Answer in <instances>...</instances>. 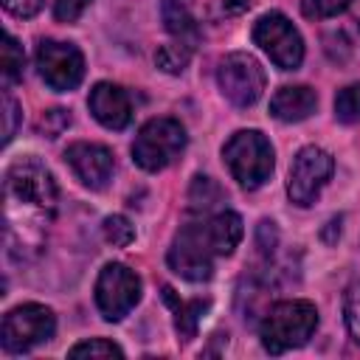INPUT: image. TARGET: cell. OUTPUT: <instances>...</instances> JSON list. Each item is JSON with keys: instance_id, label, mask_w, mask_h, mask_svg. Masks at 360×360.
I'll list each match as a JSON object with an SVG mask.
<instances>
[{"instance_id": "6da1fadb", "label": "cell", "mask_w": 360, "mask_h": 360, "mask_svg": "<svg viewBox=\"0 0 360 360\" xmlns=\"http://www.w3.org/2000/svg\"><path fill=\"white\" fill-rule=\"evenodd\" d=\"M318 326V309L309 301H278L267 309L259 335L270 354H284L304 346Z\"/></svg>"}, {"instance_id": "7a4b0ae2", "label": "cell", "mask_w": 360, "mask_h": 360, "mask_svg": "<svg viewBox=\"0 0 360 360\" xmlns=\"http://www.w3.org/2000/svg\"><path fill=\"white\" fill-rule=\"evenodd\" d=\"M222 158L242 188H259L273 172V146L256 129L233 132L222 149Z\"/></svg>"}, {"instance_id": "3957f363", "label": "cell", "mask_w": 360, "mask_h": 360, "mask_svg": "<svg viewBox=\"0 0 360 360\" xmlns=\"http://www.w3.org/2000/svg\"><path fill=\"white\" fill-rule=\"evenodd\" d=\"M186 149V129L174 118H152L132 141V160L146 172H160Z\"/></svg>"}, {"instance_id": "277c9868", "label": "cell", "mask_w": 360, "mask_h": 360, "mask_svg": "<svg viewBox=\"0 0 360 360\" xmlns=\"http://www.w3.org/2000/svg\"><path fill=\"white\" fill-rule=\"evenodd\" d=\"M253 42L273 59L276 68L281 70H295L304 59V42H301V34L295 31V25L278 14V11H270L264 17L256 20L253 25Z\"/></svg>"}, {"instance_id": "5b68a950", "label": "cell", "mask_w": 360, "mask_h": 360, "mask_svg": "<svg viewBox=\"0 0 360 360\" xmlns=\"http://www.w3.org/2000/svg\"><path fill=\"white\" fill-rule=\"evenodd\" d=\"M6 197L8 202H25L34 208H53L56 183L51 172L37 158H17L6 169Z\"/></svg>"}, {"instance_id": "8992f818", "label": "cell", "mask_w": 360, "mask_h": 360, "mask_svg": "<svg viewBox=\"0 0 360 360\" xmlns=\"http://www.w3.org/2000/svg\"><path fill=\"white\" fill-rule=\"evenodd\" d=\"M214 248L208 242V233H205V225L202 222H194V225H186L177 231L172 248H169V267L188 278V281H205L211 278V270H214Z\"/></svg>"}, {"instance_id": "52a82bcc", "label": "cell", "mask_w": 360, "mask_h": 360, "mask_svg": "<svg viewBox=\"0 0 360 360\" xmlns=\"http://www.w3.org/2000/svg\"><path fill=\"white\" fill-rule=\"evenodd\" d=\"M56 329L53 312L42 304H22L3 318V349L11 354L28 352L31 346L48 340Z\"/></svg>"}, {"instance_id": "ba28073f", "label": "cell", "mask_w": 360, "mask_h": 360, "mask_svg": "<svg viewBox=\"0 0 360 360\" xmlns=\"http://www.w3.org/2000/svg\"><path fill=\"white\" fill-rule=\"evenodd\" d=\"M219 90L236 107H250L264 90V70L250 53H228L217 70Z\"/></svg>"}, {"instance_id": "9c48e42d", "label": "cell", "mask_w": 360, "mask_h": 360, "mask_svg": "<svg viewBox=\"0 0 360 360\" xmlns=\"http://www.w3.org/2000/svg\"><path fill=\"white\" fill-rule=\"evenodd\" d=\"M332 169H335V160L329 152L318 146H304L290 163V180H287L290 200L295 205H312L321 188L326 186Z\"/></svg>"}, {"instance_id": "30bf717a", "label": "cell", "mask_w": 360, "mask_h": 360, "mask_svg": "<svg viewBox=\"0 0 360 360\" xmlns=\"http://www.w3.org/2000/svg\"><path fill=\"white\" fill-rule=\"evenodd\" d=\"M141 298V278L127 264H107L96 281V307L107 321H121Z\"/></svg>"}, {"instance_id": "8fae6325", "label": "cell", "mask_w": 360, "mask_h": 360, "mask_svg": "<svg viewBox=\"0 0 360 360\" xmlns=\"http://www.w3.org/2000/svg\"><path fill=\"white\" fill-rule=\"evenodd\" d=\"M37 68L39 76L51 90H73L82 76H84V59L82 51L70 42H56V39H42L37 48Z\"/></svg>"}, {"instance_id": "7c38bea8", "label": "cell", "mask_w": 360, "mask_h": 360, "mask_svg": "<svg viewBox=\"0 0 360 360\" xmlns=\"http://www.w3.org/2000/svg\"><path fill=\"white\" fill-rule=\"evenodd\" d=\"M65 160L70 163V169L87 188H104L115 172L112 152L101 143H87V141L70 143L65 149Z\"/></svg>"}, {"instance_id": "4fadbf2b", "label": "cell", "mask_w": 360, "mask_h": 360, "mask_svg": "<svg viewBox=\"0 0 360 360\" xmlns=\"http://www.w3.org/2000/svg\"><path fill=\"white\" fill-rule=\"evenodd\" d=\"M87 104H90V112L96 115V121L107 129H124L132 118V107H129L127 93L110 82H98L90 90Z\"/></svg>"}, {"instance_id": "5bb4252c", "label": "cell", "mask_w": 360, "mask_h": 360, "mask_svg": "<svg viewBox=\"0 0 360 360\" xmlns=\"http://www.w3.org/2000/svg\"><path fill=\"white\" fill-rule=\"evenodd\" d=\"M315 107H318V96L307 84H287L276 90V96L270 98V115L278 121H290V124L309 118Z\"/></svg>"}, {"instance_id": "9a60e30c", "label": "cell", "mask_w": 360, "mask_h": 360, "mask_svg": "<svg viewBox=\"0 0 360 360\" xmlns=\"http://www.w3.org/2000/svg\"><path fill=\"white\" fill-rule=\"evenodd\" d=\"M205 225V233H208V242L214 248L217 256H228L233 253V248L239 245L245 228H242V217L233 214V211H217L214 217L202 219Z\"/></svg>"}, {"instance_id": "2e32d148", "label": "cell", "mask_w": 360, "mask_h": 360, "mask_svg": "<svg viewBox=\"0 0 360 360\" xmlns=\"http://www.w3.org/2000/svg\"><path fill=\"white\" fill-rule=\"evenodd\" d=\"M160 14L166 22V31L186 48H194L200 42V28L194 22V17L188 14V8L180 0H163L160 3Z\"/></svg>"}, {"instance_id": "e0dca14e", "label": "cell", "mask_w": 360, "mask_h": 360, "mask_svg": "<svg viewBox=\"0 0 360 360\" xmlns=\"http://www.w3.org/2000/svg\"><path fill=\"white\" fill-rule=\"evenodd\" d=\"M163 301L172 304V309H174V329H177V335L183 340H191L197 335V326H200L202 312L208 309V301H202V298L177 301V295H174L172 287H163Z\"/></svg>"}, {"instance_id": "ac0fdd59", "label": "cell", "mask_w": 360, "mask_h": 360, "mask_svg": "<svg viewBox=\"0 0 360 360\" xmlns=\"http://www.w3.org/2000/svg\"><path fill=\"white\" fill-rule=\"evenodd\" d=\"M22 65H25L22 45L11 34H6L3 37V79H6V84L22 79Z\"/></svg>"}, {"instance_id": "d6986e66", "label": "cell", "mask_w": 360, "mask_h": 360, "mask_svg": "<svg viewBox=\"0 0 360 360\" xmlns=\"http://www.w3.org/2000/svg\"><path fill=\"white\" fill-rule=\"evenodd\" d=\"M188 200H191V208H194V211H208L211 205H217V202L222 200V191H219V186H217L211 177L197 174L194 183H191Z\"/></svg>"}, {"instance_id": "ffe728a7", "label": "cell", "mask_w": 360, "mask_h": 360, "mask_svg": "<svg viewBox=\"0 0 360 360\" xmlns=\"http://www.w3.org/2000/svg\"><path fill=\"white\" fill-rule=\"evenodd\" d=\"M335 115L346 124L360 118V84H349L335 96Z\"/></svg>"}, {"instance_id": "44dd1931", "label": "cell", "mask_w": 360, "mask_h": 360, "mask_svg": "<svg viewBox=\"0 0 360 360\" xmlns=\"http://www.w3.org/2000/svg\"><path fill=\"white\" fill-rule=\"evenodd\" d=\"M104 236H107L110 245H115V248H127V245L135 239V228H132V222H129L127 217L112 214V217L104 219Z\"/></svg>"}, {"instance_id": "7402d4cb", "label": "cell", "mask_w": 360, "mask_h": 360, "mask_svg": "<svg viewBox=\"0 0 360 360\" xmlns=\"http://www.w3.org/2000/svg\"><path fill=\"white\" fill-rule=\"evenodd\" d=\"M188 51H191V48H186V45H180V42L163 45V48L155 53V62H158V68H163L166 73H180V70L188 65Z\"/></svg>"}, {"instance_id": "603a6c76", "label": "cell", "mask_w": 360, "mask_h": 360, "mask_svg": "<svg viewBox=\"0 0 360 360\" xmlns=\"http://www.w3.org/2000/svg\"><path fill=\"white\" fill-rule=\"evenodd\" d=\"M70 357H124V352L112 340L93 338V340H84V343H76L70 349Z\"/></svg>"}, {"instance_id": "cb8c5ba5", "label": "cell", "mask_w": 360, "mask_h": 360, "mask_svg": "<svg viewBox=\"0 0 360 360\" xmlns=\"http://www.w3.org/2000/svg\"><path fill=\"white\" fill-rule=\"evenodd\" d=\"M352 6V0H301V11L309 20H326L335 17L340 11H346Z\"/></svg>"}, {"instance_id": "d4e9b609", "label": "cell", "mask_w": 360, "mask_h": 360, "mask_svg": "<svg viewBox=\"0 0 360 360\" xmlns=\"http://www.w3.org/2000/svg\"><path fill=\"white\" fill-rule=\"evenodd\" d=\"M39 132L45 135V138H56V135H62L68 127H70V112L68 110H48L42 118H39Z\"/></svg>"}, {"instance_id": "484cf974", "label": "cell", "mask_w": 360, "mask_h": 360, "mask_svg": "<svg viewBox=\"0 0 360 360\" xmlns=\"http://www.w3.org/2000/svg\"><path fill=\"white\" fill-rule=\"evenodd\" d=\"M346 323H349L352 335L360 340V284L349 287V292H346Z\"/></svg>"}, {"instance_id": "4316f807", "label": "cell", "mask_w": 360, "mask_h": 360, "mask_svg": "<svg viewBox=\"0 0 360 360\" xmlns=\"http://www.w3.org/2000/svg\"><path fill=\"white\" fill-rule=\"evenodd\" d=\"M17 118H20L17 101H14L8 93H3V143H8V141L14 138V132H17Z\"/></svg>"}, {"instance_id": "83f0119b", "label": "cell", "mask_w": 360, "mask_h": 360, "mask_svg": "<svg viewBox=\"0 0 360 360\" xmlns=\"http://www.w3.org/2000/svg\"><path fill=\"white\" fill-rule=\"evenodd\" d=\"M87 6H90V0H56L53 14H56V20H62V22H73V20L82 17V11H84Z\"/></svg>"}, {"instance_id": "f1b7e54d", "label": "cell", "mask_w": 360, "mask_h": 360, "mask_svg": "<svg viewBox=\"0 0 360 360\" xmlns=\"http://www.w3.org/2000/svg\"><path fill=\"white\" fill-rule=\"evenodd\" d=\"M3 6L14 17H34L42 8V0H3Z\"/></svg>"}, {"instance_id": "f546056e", "label": "cell", "mask_w": 360, "mask_h": 360, "mask_svg": "<svg viewBox=\"0 0 360 360\" xmlns=\"http://www.w3.org/2000/svg\"><path fill=\"white\" fill-rule=\"evenodd\" d=\"M222 6H225V11L239 14V11H245V8H248V0H225Z\"/></svg>"}]
</instances>
